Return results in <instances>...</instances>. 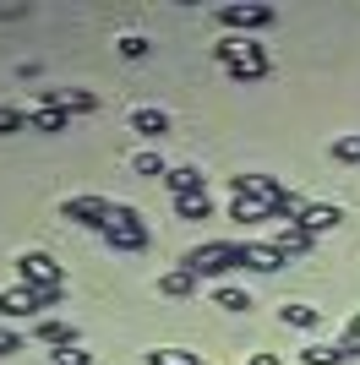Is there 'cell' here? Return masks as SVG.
<instances>
[{"label": "cell", "mask_w": 360, "mask_h": 365, "mask_svg": "<svg viewBox=\"0 0 360 365\" xmlns=\"http://www.w3.org/2000/svg\"><path fill=\"white\" fill-rule=\"evenodd\" d=\"M229 218H240V224H262V218H273V207H268V202H256V197H235Z\"/></svg>", "instance_id": "obj_21"}, {"label": "cell", "mask_w": 360, "mask_h": 365, "mask_svg": "<svg viewBox=\"0 0 360 365\" xmlns=\"http://www.w3.org/2000/svg\"><path fill=\"white\" fill-rule=\"evenodd\" d=\"M164 185L175 191V197H196V191H208V180H202V169H169Z\"/></svg>", "instance_id": "obj_14"}, {"label": "cell", "mask_w": 360, "mask_h": 365, "mask_svg": "<svg viewBox=\"0 0 360 365\" xmlns=\"http://www.w3.org/2000/svg\"><path fill=\"white\" fill-rule=\"evenodd\" d=\"M33 338H39V344H60V349H76V327L71 322H39Z\"/></svg>", "instance_id": "obj_15"}, {"label": "cell", "mask_w": 360, "mask_h": 365, "mask_svg": "<svg viewBox=\"0 0 360 365\" xmlns=\"http://www.w3.org/2000/svg\"><path fill=\"white\" fill-rule=\"evenodd\" d=\"M159 294H169V300H186V294H196V273H191V267H169V273L159 278Z\"/></svg>", "instance_id": "obj_13"}, {"label": "cell", "mask_w": 360, "mask_h": 365, "mask_svg": "<svg viewBox=\"0 0 360 365\" xmlns=\"http://www.w3.org/2000/svg\"><path fill=\"white\" fill-rule=\"evenodd\" d=\"M131 131H136V137H148V142H159L169 131V115L159 104H142V109H131Z\"/></svg>", "instance_id": "obj_10"}, {"label": "cell", "mask_w": 360, "mask_h": 365, "mask_svg": "<svg viewBox=\"0 0 360 365\" xmlns=\"http://www.w3.org/2000/svg\"><path fill=\"white\" fill-rule=\"evenodd\" d=\"M213 305H219V311H251V294L235 289V284H219V289H213Z\"/></svg>", "instance_id": "obj_22"}, {"label": "cell", "mask_w": 360, "mask_h": 365, "mask_svg": "<svg viewBox=\"0 0 360 365\" xmlns=\"http://www.w3.org/2000/svg\"><path fill=\"white\" fill-rule=\"evenodd\" d=\"M120 55H126V61H148V38H142V33H126V38H120Z\"/></svg>", "instance_id": "obj_26"}, {"label": "cell", "mask_w": 360, "mask_h": 365, "mask_svg": "<svg viewBox=\"0 0 360 365\" xmlns=\"http://www.w3.org/2000/svg\"><path fill=\"white\" fill-rule=\"evenodd\" d=\"M229 76H235V82H262V76H268V49L256 44L251 55H246V61H235V66H224Z\"/></svg>", "instance_id": "obj_11"}, {"label": "cell", "mask_w": 360, "mask_h": 365, "mask_svg": "<svg viewBox=\"0 0 360 365\" xmlns=\"http://www.w3.org/2000/svg\"><path fill=\"white\" fill-rule=\"evenodd\" d=\"M251 38H219V44H213V55H219V61L224 66H235V61H246V55H251Z\"/></svg>", "instance_id": "obj_23"}, {"label": "cell", "mask_w": 360, "mask_h": 365, "mask_svg": "<svg viewBox=\"0 0 360 365\" xmlns=\"http://www.w3.org/2000/svg\"><path fill=\"white\" fill-rule=\"evenodd\" d=\"M16 273L28 289H66V267H60L49 251H22L16 257Z\"/></svg>", "instance_id": "obj_3"}, {"label": "cell", "mask_w": 360, "mask_h": 365, "mask_svg": "<svg viewBox=\"0 0 360 365\" xmlns=\"http://www.w3.org/2000/svg\"><path fill=\"white\" fill-rule=\"evenodd\" d=\"M273 245H279V251H284V262L289 257H306V251H311V235H306V229H300V224H284V229H279V235H273Z\"/></svg>", "instance_id": "obj_12"}, {"label": "cell", "mask_w": 360, "mask_h": 365, "mask_svg": "<svg viewBox=\"0 0 360 365\" xmlns=\"http://www.w3.org/2000/svg\"><path fill=\"white\" fill-rule=\"evenodd\" d=\"M246 267H251V273H279V267H284V251L273 240H246Z\"/></svg>", "instance_id": "obj_9"}, {"label": "cell", "mask_w": 360, "mask_h": 365, "mask_svg": "<svg viewBox=\"0 0 360 365\" xmlns=\"http://www.w3.org/2000/svg\"><path fill=\"white\" fill-rule=\"evenodd\" d=\"M344 344H360V317H349V327H344Z\"/></svg>", "instance_id": "obj_30"}, {"label": "cell", "mask_w": 360, "mask_h": 365, "mask_svg": "<svg viewBox=\"0 0 360 365\" xmlns=\"http://www.w3.org/2000/svg\"><path fill=\"white\" fill-rule=\"evenodd\" d=\"M142 360H148V365H202V354H196V349H175V344H169V349H148Z\"/></svg>", "instance_id": "obj_20"}, {"label": "cell", "mask_w": 360, "mask_h": 365, "mask_svg": "<svg viewBox=\"0 0 360 365\" xmlns=\"http://www.w3.org/2000/svg\"><path fill=\"white\" fill-rule=\"evenodd\" d=\"M180 267H191L196 278H224L229 267H246V245H224V240L196 245V251H186V262H180Z\"/></svg>", "instance_id": "obj_1"}, {"label": "cell", "mask_w": 360, "mask_h": 365, "mask_svg": "<svg viewBox=\"0 0 360 365\" xmlns=\"http://www.w3.org/2000/svg\"><path fill=\"white\" fill-rule=\"evenodd\" d=\"M219 22L224 28H268L273 22V6H262V0H235V6H219Z\"/></svg>", "instance_id": "obj_6"}, {"label": "cell", "mask_w": 360, "mask_h": 365, "mask_svg": "<svg viewBox=\"0 0 360 365\" xmlns=\"http://www.w3.org/2000/svg\"><path fill=\"white\" fill-rule=\"evenodd\" d=\"M39 109H66V115H93L99 109V98L82 88H44L39 93Z\"/></svg>", "instance_id": "obj_7"}, {"label": "cell", "mask_w": 360, "mask_h": 365, "mask_svg": "<svg viewBox=\"0 0 360 365\" xmlns=\"http://www.w3.org/2000/svg\"><path fill=\"white\" fill-rule=\"evenodd\" d=\"M104 240L115 245V251H148V224L131 213V207H115L104 224Z\"/></svg>", "instance_id": "obj_4"}, {"label": "cell", "mask_w": 360, "mask_h": 365, "mask_svg": "<svg viewBox=\"0 0 360 365\" xmlns=\"http://www.w3.org/2000/svg\"><path fill=\"white\" fill-rule=\"evenodd\" d=\"M66 125H71V115H66V109H33V115H28V131H44V137L66 131Z\"/></svg>", "instance_id": "obj_17"}, {"label": "cell", "mask_w": 360, "mask_h": 365, "mask_svg": "<svg viewBox=\"0 0 360 365\" xmlns=\"http://www.w3.org/2000/svg\"><path fill=\"white\" fill-rule=\"evenodd\" d=\"M11 131H28V115L11 104H0V137H11Z\"/></svg>", "instance_id": "obj_25"}, {"label": "cell", "mask_w": 360, "mask_h": 365, "mask_svg": "<svg viewBox=\"0 0 360 365\" xmlns=\"http://www.w3.org/2000/svg\"><path fill=\"white\" fill-rule=\"evenodd\" d=\"M251 365H279V354H268V349H262V354H251Z\"/></svg>", "instance_id": "obj_31"}, {"label": "cell", "mask_w": 360, "mask_h": 365, "mask_svg": "<svg viewBox=\"0 0 360 365\" xmlns=\"http://www.w3.org/2000/svg\"><path fill=\"white\" fill-rule=\"evenodd\" d=\"M175 213L191 218V224H202V218H213V197H208V191H196V197H175Z\"/></svg>", "instance_id": "obj_18"}, {"label": "cell", "mask_w": 360, "mask_h": 365, "mask_svg": "<svg viewBox=\"0 0 360 365\" xmlns=\"http://www.w3.org/2000/svg\"><path fill=\"white\" fill-rule=\"evenodd\" d=\"M279 322H284V327H306V333H311V327H322V311H316V305H284V311H279Z\"/></svg>", "instance_id": "obj_19"}, {"label": "cell", "mask_w": 360, "mask_h": 365, "mask_svg": "<svg viewBox=\"0 0 360 365\" xmlns=\"http://www.w3.org/2000/svg\"><path fill=\"white\" fill-rule=\"evenodd\" d=\"M295 224H300V229H306V235L316 240V235H328V229H339V224H344V213H339L333 202H306V213H300Z\"/></svg>", "instance_id": "obj_8"}, {"label": "cell", "mask_w": 360, "mask_h": 365, "mask_svg": "<svg viewBox=\"0 0 360 365\" xmlns=\"http://www.w3.org/2000/svg\"><path fill=\"white\" fill-rule=\"evenodd\" d=\"M109 213H115V207H109L104 197H66L60 202V218H71V224H82V229H99V235H104Z\"/></svg>", "instance_id": "obj_5"}, {"label": "cell", "mask_w": 360, "mask_h": 365, "mask_svg": "<svg viewBox=\"0 0 360 365\" xmlns=\"http://www.w3.org/2000/svg\"><path fill=\"white\" fill-rule=\"evenodd\" d=\"M60 294L66 289H28V284H16V289H0V317H11V322H22V317H39L44 305H60Z\"/></svg>", "instance_id": "obj_2"}, {"label": "cell", "mask_w": 360, "mask_h": 365, "mask_svg": "<svg viewBox=\"0 0 360 365\" xmlns=\"http://www.w3.org/2000/svg\"><path fill=\"white\" fill-rule=\"evenodd\" d=\"M306 365H349V349L344 344H311V349H300Z\"/></svg>", "instance_id": "obj_16"}, {"label": "cell", "mask_w": 360, "mask_h": 365, "mask_svg": "<svg viewBox=\"0 0 360 365\" xmlns=\"http://www.w3.org/2000/svg\"><path fill=\"white\" fill-rule=\"evenodd\" d=\"M16 349H22V338H16L11 327H0V360H6V354H16Z\"/></svg>", "instance_id": "obj_29"}, {"label": "cell", "mask_w": 360, "mask_h": 365, "mask_svg": "<svg viewBox=\"0 0 360 365\" xmlns=\"http://www.w3.org/2000/svg\"><path fill=\"white\" fill-rule=\"evenodd\" d=\"M55 365H93L88 349H55Z\"/></svg>", "instance_id": "obj_28"}, {"label": "cell", "mask_w": 360, "mask_h": 365, "mask_svg": "<svg viewBox=\"0 0 360 365\" xmlns=\"http://www.w3.org/2000/svg\"><path fill=\"white\" fill-rule=\"evenodd\" d=\"M131 169H136V175H169L159 153H136V158H131Z\"/></svg>", "instance_id": "obj_27"}, {"label": "cell", "mask_w": 360, "mask_h": 365, "mask_svg": "<svg viewBox=\"0 0 360 365\" xmlns=\"http://www.w3.org/2000/svg\"><path fill=\"white\" fill-rule=\"evenodd\" d=\"M333 158H339V164H360V131H349V137H333Z\"/></svg>", "instance_id": "obj_24"}]
</instances>
